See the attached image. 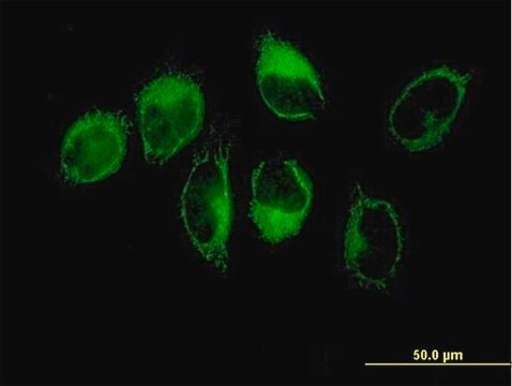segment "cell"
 I'll return each mask as SVG.
<instances>
[{"mask_svg": "<svg viewBox=\"0 0 512 386\" xmlns=\"http://www.w3.org/2000/svg\"><path fill=\"white\" fill-rule=\"evenodd\" d=\"M235 132L217 114L194 154L179 198V213L191 246L219 274L230 272L234 225L231 161Z\"/></svg>", "mask_w": 512, "mask_h": 386, "instance_id": "1", "label": "cell"}, {"mask_svg": "<svg viewBox=\"0 0 512 386\" xmlns=\"http://www.w3.org/2000/svg\"><path fill=\"white\" fill-rule=\"evenodd\" d=\"M133 102L148 166L167 165L203 131L206 96L194 70L174 66L157 70L140 85Z\"/></svg>", "mask_w": 512, "mask_h": 386, "instance_id": "2", "label": "cell"}, {"mask_svg": "<svg viewBox=\"0 0 512 386\" xmlns=\"http://www.w3.org/2000/svg\"><path fill=\"white\" fill-rule=\"evenodd\" d=\"M471 84L469 72L448 64L421 71L391 103L388 136L410 154H424L439 147L456 124Z\"/></svg>", "mask_w": 512, "mask_h": 386, "instance_id": "3", "label": "cell"}, {"mask_svg": "<svg viewBox=\"0 0 512 386\" xmlns=\"http://www.w3.org/2000/svg\"><path fill=\"white\" fill-rule=\"evenodd\" d=\"M345 273L360 289L385 291L400 272L405 231L396 206L357 186L346 215L343 240Z\"/></svg>", "mask_w": 512, "mask_h": 386, "instance_id": "4", "label": "cell"}, {"mask_svg": "<svg viewBox=\"0 0 512 386\" xmlns=\"http://www.w3.org/2000/svg\"><path fill=\"white\" fill-rule=\"evenodd\" d=\"M253 73L263 105L277 120L306 123L326 110L321 71L304 50L273 29L256 37Z\"/></svg>", "mask_w": 512, "mask_h": 386, "instance_id": "5", "label": "cell"}, {"mask_svg": "<svg viewBox=\"0 0 512 386\" xmlns=\"http://www.w3.org/2000/svg\"><path fill=\"white\" fill-rule=\"evenodd\" d=\"M315 192L312 174L297 158L270 156L256 163L248 218L260 242L279 247L296 239L312 215Z\"/></svg>", "mask_w": 512, "mask_h": 386, "instance_id": "6", "label": "cell"}, {"mask_svg": "<svg viewBox=\"0 0 512 386\" xmlns=\"http://www.w3.org/2000/svg\"><path fill=\"white\" fill-rule=\"evenodd\" d=\"M131 123L124 111L95 107L66 129L59 147V176L69 187H87L123 170L129 153Z\"/></svg>", "mask_w": 512, "mask_h": 386, "instance_id": "7", "label": "cell"}]
</instances>
